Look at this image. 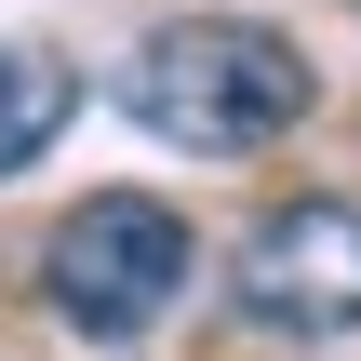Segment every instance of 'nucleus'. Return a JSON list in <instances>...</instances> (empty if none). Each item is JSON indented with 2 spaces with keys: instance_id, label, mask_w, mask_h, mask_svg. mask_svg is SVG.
Returning <instances> with one entry per match:
<instances>
[{
  "instance_id": "obj_1",
  "label": "nucleus",
  "mask_w": 361,
  "mask_h": 361,
  "mask_svg": "<svg viewBox=\"0 0 361 361\" xmlns=\"http://www.w3.org/2000/svg\"><path fill=\"white\" fill-rule=\"evenodd\" d=\"M121 107L161 134V147H201V161H255L281 134H308L322 107V67L268 27V13H174L134 40L121 67Z\"/></svg>"
},
{
  "instance_id": "obj_2",
  "label": "nucleus",
  "mask_w": 361,
  "mask_h": 361,
  "mask_svg": "<svg viewBox=\"0 0 361 361\" xmlns=\"http://www.w3.org/2000/svg\"><path fill=\"white\" fill-rule=\"evenodd\" d=\"M188 268H201V241H188V214H174L161 188H94V201H67L54 241H40V308H54L67 335H94V348H134V335L174 322Z\"/></svg>"
},
{
  "instance_id": "obj_3",
  "label": "nucleus",
  "mask_w": 361,
  "mask_h": 361,
  "mask_svg": "<svg viewBox=\"0 0 361 361\" xmlns=\"http://www.w3.org/2000/svg\"><path fill=\"white\" fill-rule=\"evenodd\" d=\"M228 308H241L255 335H295V348L361 335V201L348 188L268 201V214L228 241Z\"/></svg>"
},
{
  "instance_id": "obj_4",
  "label": "nucleus",
  "mask_w": 361,
  "mask_h": 361,
  "mask_svg": "<svg viewBox=\"0 0 361 361\" xmlns=\"http://www.w3.org/2000/svg\"><path fill=\"white\" fill-rule=\"evenodd\" d=\"M80 121V67L54 40H0V174L54 161V134Z\"/></svg>"
}]
</instances>
